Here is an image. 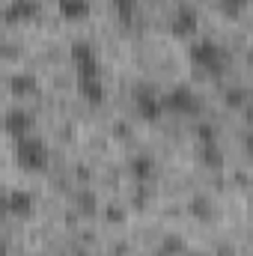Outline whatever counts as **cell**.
I'll return each instance as SVG.
<instances>
[{
    "instance_id": "obj_1",
    "label": "cell",
    "mask_w": 253,
    "mask_h": 256,
    "mask_svg": "<svg viewBox=\"0 0 253 256\" xmlns=\"http://www.w3.org/2000/svg\"><path fill=\"white\" fill-rule=\"evenodd\" d=\"M188 57L190 63L196 66L200 72H206V74H214V78H220L226 68H230V51L220 45V42H214V39H194L188 48Z\"/></svg>"
},
{
    "instance_id": "obj_2",
    "label": "cell",
    "mask_w": 253,
    "mask_h": 256,
    "mask_svg": "<svg viewBox=\"0 0 253 256\" xmlns=\"http://www.w3.org/2000/svg\"><path fill=\"white\" fill-rule=\"evenodd\" d=\"M15 161L24 173H42L51 164V152L48 143L39 134H24L15 140Z\"/></svg>"
},
{
    "instance_id": "obj_3",
    "label": "cell",
    "mask_w": 253,
    "mask_h": 256,
    "mask_svg": "<svg viewBox=\"0 0 253 256\" xmlns=\"http://www.w3.org/2000/svg\"><path fill=\"white\" fill-rule=\"evenodd\" d=\"M164 110L176 114V116H196L202 110V98L188 84H176V86H170L164 92Z\"/></svg>"
},
{
    "instance_id": "obj_4",
    "label": "cell",
    "mask_w": 253,
    "mask_h": 256,
    "mask_svg": "<svg viewBox=\"0 0 253 256\" xmlns=\"http://www.w3.org/2000/svg\"><path fill=\"white\" fill-rule=\"evenodd\" d=\"M72 66H74V80H102V63L98 51L90 42H74L72 45Z\"/></svg>"
},
{
    "instance_id": "obj_5",
    "label": "cell",
    "mask_w": 253,
    "mask_h": 256,
    "mask_svg": "<svg viewBox=\"0 0 253 256\" xmlns=\"http://www.w3.org/2000/svg\"><path fill=\"white\" fill-rule=\"evenodd\" d=\"M134 110H137V116L146 120V122L161 120V116L167 114V110H164V92H158V90H152V86H137V90H134Z\"/></svg>"
},
{
    "instance_id": "obj_6",
    "label": "cell",
    "mask_w": 253,
    "mask_h": 256,
    "mask_svg": "<svg viewBox=\"0 0 253 256\" xmlns=\"http://www.w3.org/2000/svg\"><path fill=\"white\" fill-rule=\"evenodd\" d=\"M3 126H6V131L18 140V137H24V134H33L36 120H33V114H30L24 104H15V108H6V114H3Z\"/></svg>"
},
{
    "instance_id": "obj_7",
    "label": "cell",
    "mask_w": 253,
    "mask_h": 256,
    "mask_svg": "<svg viewBox=\"0 0 253 256\" xmlns=\"http://www.w3.org/2000/svg\"><path fill=\"white\" fill-rule=\"evenodd\" d=\"M196 27H200V15H196V9L188 6V3L176 6V12H173V18H170V30H173V36H194Z\"/></svg>"
},
{
    "instance_id": "obj_8",
    "label": "cell",
    "mask_w": 253,
    "mask_h": 256,
    "mask_svg": "<svg viewBox=\"0 0 253 256\" xmlns=\"http://www.w3.org/2000/svg\"><path fill=\"white\" fill-rule=\"evenodd\" d=\"M57 9L66 21H84L90 18V0H57Z\"/></svg>"
},
{
    "instance_id": "obj_9",
    "label": "cell",
    "mask_w": 253,
    "mask_h": 256,
    "mask_svg": "<svg viewBox=\"0 0 253 256\" xmlns=\"http://www.w3.org/2000/svg\"><path fill=\"white\" fill-rule=\"evenodd\" d=\"M6 212L15 214V218L30 214V212H33V196L24 194V191H9V196H6Z\"/></svg>"
},
{
    "instance_id": "obj_10",
    "label": "cell",
    "mask_w": 253,
    "mask_h": 256,
    "mask_svg": "<svg viewBox=\"0 0 253 256\" xmlns=\"http://www.w3.org/2000/svg\"><path fill=\"white\" fill-rule=\"evenodd\" d=\"M39 9H36V0H12L9 9H6V18L9 21H18V18H33Z\"/></svg>"
},
{
    "instance_id": "obj_11",
    "label": "cell",
    "mask_w": 253,
    "mask_h": 256,
    "mask_svg": "<svg viewBox=\"0 0 253 256\" xmlns=\"http://www.w3.org/2000/svg\"><path fill=\"white\" fill-rule=\"evenodd\" d=\"M110 3H114V12L120 18H131L134 15V6H137V0H110Z\"/></svg>"
},
{
    "instance_id": "obj_12",
    "label": "cell",
    "mask_w": 253,
    "mask_h": 256,
    "mask_svg": "<svg viewBox=\"0 0 253 256\" xmlns=\"http://www.w3.org/2000/svg\"><path fill=\"white\" fill-rule=\"evenodd\" d=\"M218 3H220V9H224L226 15H238V12L244 9L248 0H218Z\"/></svg>"
},
{
    "instance_id": "obj_13",
    "label": "cell",
    "mask_w": 253,
    "mask_h": 256,
    "mask_svg": "<svg viewBox=\"0 0 253 256\" xmlns=\"http://www.w3.org/2000/svg\"><path fill=\"white\" fill-rule=\"evenodd\" d=\"M134 170H137V176H149L152 161H149V158H137V161H134Z\"/></svg>"
},
{
    "instance_id": "obj_14",
    "label": "cell",
    "mask_w": 253,
    "mask_h": 256,
    "mask_svg": "<svg viewBox=\"0 0 253 256\" xmlns=\"http://www.w3.org/2000/svg\"><path fill=\"white\" fill-rule=\"evenodd\" d=\"M244 149H248V155L253 158V131L248 134V137H244Z\"/></svg>"
}]
</instances>
